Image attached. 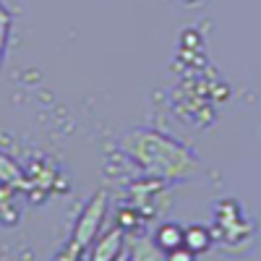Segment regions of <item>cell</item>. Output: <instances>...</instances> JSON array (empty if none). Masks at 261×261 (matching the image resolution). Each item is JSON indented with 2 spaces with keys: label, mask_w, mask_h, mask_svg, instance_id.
Segmentation results:
<instances>
[{
  "label": "cell",
  "mask_w": 261,
  "mask_h": 261,
  "mask_svg": "<svg viewBox=\"0 0 261 261\" xmlns=\"http://www.w3.org/2000/svg\"><path fill=\"white\" fill-rule=\"evenodd\" d=\"M212 241H214V235H212V230L204 227V225H191V227L183 230V246H186L188 251H193L196 256L204 253V251H209V248H212Z\"/></svg>",
  "instance_id": "cell-5"
},
{
  "label": "cell",
  "mask_w": 261,
  "mask_h": 261,
  "mask_svg": "<svg viewBox=\"0 0 261 261\" xmlns=\"http://www.w3.org/2000/svg\"><path fill=\"white\" fill-rule=\"evenodd\" d=\"M123 146L144 167L165 178H183L196 170V157L186 146H180L178 141L167 136L154 134V130H134V134L123 139Z\"/></svg>",
  "instance_id": "cell-1"
},
{
  "label": "cell",
  "mask_w": 261,
  "mask_h": 261,
  "mask_svg": "<svg viewBox=\"0 0 261 261\" xmlns=\"http://www.w3.org/2000/svg\"><path fill=\"white\" fill-rule=\"evenodd\" d=\"M204 0H183V6H188V8H196V6H201Z\"/></svg>",
  "instance_id": "cell-11"
},
{
  "label": "cell",
  "mask_w": 261,
  "mask_h": 261,
  "mask_svg": "<svg viewBox=\"0 0 261 261\" xmlns=\"http://www.w3.org/2000/svg\"><path fill=\"white\" fill-rule=\"evenodd\" d=\"M8 34H11V13L0 3V65H3V55H6V45H8Z\"/></svg>",
  "instance_id": "cell-9"
},
{
  "label": "cell",
  "mask_w": 261,
  "mask_h": 261,
  "mask_svg": "<svg viewBox=\"0 0 261 261\" xmlns=\"http://www.w3.org/2000/svg\"><path fill=\"white\" fill-rule=\"evenodd\" d=\"M0 222L13 225L18 222V206H16V188L8 183H0Z\"/></svg>",
  "instance_id": "cell-6"
},
{
  "label": "cell",
  "mask_w": 261,
  "mask_h": 261,
  "mask_svg": "<svg viewBox=\"0 0 261 261\" xmlns=\"http://www.w3.org/2000/svg\"><path fill=\"white\" fill-rule=\"evenodd\" d=\"M154 246H157V251H165V253L180 248L183 246V227L175 222H162L154 232Z\"/></svg>",
  "instance_id": "cell-4"
},
{
  "label": "cell",
  "mask_w": 261,
  "mask_h": 261,
  "mask_svg": "<svg viewBox=\"0 0 261 261\" xmlns=\"http://www.w3.org/2000/svg\"><path fill=\"white\" fill-rule=\"evenodd\" d=\"M0 183H8L13 188H29V180L24 178L21 167L3 154H0Z\"/></svg>",
  "instance_id": "cell-7"
},
{
  "label": "cell",
  "mask_w": 261,
  "mask_h": 261,
  "mask_svg": "<svg viewBox=\"0 0 261 261\" xmlns=\"http://www.w3.org/2000/svg\"><path fill=\"white\" fill-rule=\"evenodd\" d=\"M120 253H123V230L115 227L99 238V243L94 246V253H92V261H115Z\"/></svg>",
  "instance_id": "cell-3"
},
{
  "label": "cell",
  "mask_w": 261,
  "mask_h": 261,
  "mask_svg": "<svg viewBox=\"0 0 261 261\" xmlns=\"http://www.w3.org/2000/svg\"><path fill=\"white\" fill-rule=\"evenodd\" d=\"M165 261H196V253L188 251L186 246H180V248H175V251H170V253L165 256Z\"/></svg>",
  "instance_id": "cell-10"
},
{
  "label": "cell",
  "mask_w": 261,
  "mask_h": 261,
  "mask_svg": "<svg viewBox=\"0 0 261 261\" xmlns=\"http://www.w3.org/2000/svg\"><path fill=\"white\" fill-rule=\"evenodd\" d=\"M115 261H130V253H128V251H123V253H120Z\"/></svg>",
  "instance_id": "cell-12"
},
{
  "label": "cell",
  "mask_w": 261,
  "mask_h": 261,
  "mask_svg": "<svg viewBox=\"0 0 261 261\" xmlns=\"http://www.w3.org/2000/svg\"><path fill=\"white\" fill-rule=\"evenodd\" d=\"M105 209H107V193L99 191V193L92 196V201L84 206L79 222H76V230H73V241L68 243V248L63 251V256L58 261H79L76 253L84 251L97 238V232L102 227V220H105Z\"/></svg>",
  "instance_id": "cell-2"
},
{
  "label": "cell",
  "mask_w": 261,
  "mask_h": 261,
  "mask_svg": "<svg viewBox=\"0 0 261 261\" xmlns=\"http://www.w3.org/2000/svg\"><path fill=\"white\" fill-rule=\"evenodd\" d=\"M139 225H141V212L130 209V206H125V209L118 212V227H120L123 232H134Z\"/></svg>",
  "instance_id": "cell-8"
}]
</instances>
